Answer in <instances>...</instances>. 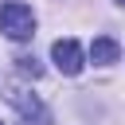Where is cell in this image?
<instances>
[{
	"instance_id": "obj_7",
	"label": "cell",
	"mask_w": 125,
	"mask_h": 125,
	"mask_svg": "<svg viewBox=\"0 0 125 125\" xmlns=\"http://www.w3.org/2000/svg\"><path fill=\"white\" fill-rule=\"evenodd\" d=\"M0 125H4V121H0Z\"/></svg>"
},
{
	"instance_id": "obj_3",
	"label": "cell",
	"mask_w": 125,
	"mask_h": 125,
	"mask_svg": "<svg viewBox=\"0 0 125 125\" xmlns=\"http://www.w3.org/2000/svg\"><path fill=\"white\" fill-rule=\"evenodd\" d=\"M51 59H55V66H59L62 74H78V70H82V62H86V55H82L78 39H55Z\"/></svg>"
},
{
	"instance_id": "obj_2",
	"label": "cell",
	"mask_w": 125,
	"mask_h": 125,
	"mask_svg": "<svg viewBox=\"0 0 125 125\" xmlns=\"http://www.w3.org/2000/svg\"><path fill=\"white\" fill-rule=\"evenodd\" d=\"M8 102L20 109V117H23L27 125H51V109H47L31 90H23V86H8Z\"/></svg>"
},
{
	"instance_id": "obj_4",
	"label": "cell",
	"mask_w": 125,
	"mask_h": 125,
	"mask_svg": "<svg viewBox=\"0 0 125 125\" xmlns=\"http://www.w3.org/2000/svg\"><path fill=\"white\" fill-rule=\"evenodd\" d=\"M117 55H121V47H117V39H109V35H98L94 43H90V59L94 62H117Z\"/></svg>"
},
{
	"instance_id": "obj_1",
	"label": "cell",
	"mask_w": 125,
	"mask_h": 125,
	"mask_svg": "<svg viewBox=\"0 0 125 125\" xmlns=\"http://www.w3.org/2000/svg\"><path fill=\"white\" fill-rule=\"evenodd\" d=\"M0 31H4L8 39H16V43L31 39V35H35V12H31L27 4H20V0H8V4L0 8Z\"/></svg>"
},
{
	"instance_id": "obj_5",
	"label": "cell",
	"mask_w": 125,
	"mask_h": 125,
	"mask_svg": "<svg viewBox=\"0 0 125 125\" xmlns=\"http://www.w3.org/2000/svg\"><path fill=\"white\" fill-rule=\"evenodd\" d=\"M16 70L27 74V78H39V74H43V66H39L35 55H16Z\"/></svg>"
},
{
	"instance_id": "obj_6",
	"label": "cell",
	"mask_w": 125,
	"mask_h": 125,
	"mask_svg": "<svg viewBox=\"0 0 125 125\" xmlns=\"http://www.w3.org/2000/svg\"><path fill=\"white\" fill-rule=\"evenodd\" d=\"M117 4H121V8H125V0H117Z\"/></svg>"
}]
</instances>
